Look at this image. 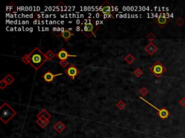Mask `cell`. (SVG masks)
Wrapping results in <instances>:
<instances>
[{"label": "cell", "instance_id": "9a60e30c", "mask_svg": "<svg viewBox=\"0 0 185 138\" xmlns=\"http://www.w3.org/2000/svg\"><path fill=\"white\" fill-rule=\"evenodd\" d=\"M36 123L41 128L44 129L50 123V121H49V120H46L44 118H39L36 120Z\"/></svg>", "mask_w": 185, "mask_h": 138}, {"label": "cell", "instance_id": "ba28073f", "mask_svg": "<svg viewBox=\"0 0 185 138\" xmlns=\"http://www.w3.org/2000/svg\"><path fill=\"white\" fill-rule=\"evenodd\" d=\"M100 12L102 14H113L115 12L113 10V7L108 1H105L100 6Z\"/></svg>", "mask_w": 185, "mask_h": 138}, {"label": "cell", "instance_id": "6da1fadb", "mask_svg": "<svg viewBox=\"0 0 185 138\" xmlns=\"http://www.w3.org/2000/svg\"><path fill=\"white\" fill-rule=\"evenodd\" d=\"M21 61L25 64H30L33 69L38 71L46 63L48 59L41 49L36 47L30 53L25 55L21 58Z\"/></svg>", "mask_w": 185, "mask_h": 138}, {"label": "cell", "instance_id": "4316f807", "mask_svg": "<svg viewBox=\"0 0 185 138\" xmlns=\"http://www.w3.org/2000/svg\"><path fill=\"white\" fill-rule=\"evenodd\" d=\"M179 105L181 106L182 107L184 108L185 107V97H183V98H182L179 101Z\"/></svg>", "mask_w": 185, "mask_h": 138}, {"label": "cell", "instance_id": "9c48e42d", "mask_svg": "<svg viewBox=\"0 0 185 138\" xmlns=\"http://www.w3.org/2000/svg\"><path fill=\"white\" fill-rule=\"evenodd\" d=\"M56 57L59 59L60 61H67L69 58H76V55H72L69 54L66 49L62 48V49L59 50L57 53H56Z\"/></svg>", "mask_w": 185, "mask_h": 138}, {"label": "cell", "instance_id": "5bb4252c", "mask_svg": "<svg viewBox=\"0 0 185 138\" xmlns=\"http://www.w3.org/2000/svg\"><path fill=\"white\" fill-rule=\"evenodd\" d=\"M52 117V115L46 111L44 109H42L39 112V114H37V119L39 118H44L46 120H50V118Z\"/></svg>", "mask_w": 185, "mask_h": 138}, {"label": "cell", "instance_id": "d4e9b609", "mask_svg": "<svg viewBox=\"0 0 185 138\" xmlns=\"http://www.w3.org/2000/svg\"><path fill=\"white\" fill-rule=\"evenodd\" d=\"M59 63L62 68H64V69H67V67L69 65V63L67 61H60L59 62Z\"/></svg>", "mask_w": 185, "mask_h": 138}, {"label": "cell", "instance_id": "8fae6325", "mask_svg": "<svg viewBox=\"0 0 185 138\" xmlns=\"http://www.w3.org/2000/svg\"><path fill=\"white\" fill-rule=\"evenodd\" d=\"M145 50L150 55V56H153L156 51L158 50V46L154 44L153 42H150L148 45L145 47Z\"/></svg>", "mask_w": 185, "mask_h": 138}, {"label": "cell", "instance_id": "d6986e66", "mask_svg": "<svg viewBox=\"0 0 185 138\" xmlns=\"http://www.w3.org/2000/svg\"><path fill=\"white\" fill-rule=\"evenodd\" d=\"M133 74L137 77V78H140V77L144 74V72L141 69L137 68V69L133 71Z\"/></svg>", "mask_w": 185, "mask_h": 138}, {"label": "cell", "instance_id": "3957f363", "mask_svg": "<svg viewBox=\"0 0 185 138\" xmlns=\"http://www.w3.org/2000/svg\"><path fill=\"white\" fill-rule=\"evenodd\" d=\"M167 71V69L161 61H158L155 62L151 68L150 71L155 75L156 78H160L164 75V73Z\"/></svg>", "mask_w": 185, "mask_h": 138}, {"label": "cell", "instance_id": "52a82bcc", "mask_svg": "<svg viewBox=\"0 0 185 138\" xmlns=\"http://www.w3.org/2000/svg\"><path fill=\"white\" fill-rule=\"evenodd\" d=\"M170 20H171V18L168 17V14L166 13H161L158 17L154 19V21L161 27H165L166 24H168Z\"/></svg>", "mask_w": 185, "mask_h": 138}, {"label": "cell", "instance_id": "cb8c5ba5", "mask_svg": "<svg viewBox=\"0 0 185 138\" xmlns=\"http://www.w3.org/2000/svg\"><path fill=\"white\" fill-rule=\"evenodd\" d=\"M102 18L105 20V21H107V20H110V19H114V15L113 14H102L101 15Z\"/></svg>", "mask_w": 185, "mask_h": 138}, {"label": "cell", "instance_id": "ffe728a7", "mask_svg": "<svg viewBox=\"0 0 185 138\" xmlns=\"http://www.w3.org/2000/svg\"><path fill=\"white\" fill-rule=\"evenodd\" d=\"M126 104H125L124 101H123L122 100H120V101H118L116 104V107L119 109V110H123L126 107Z\"/></svg>", "mask_w": 185, "mask_h": 138}, {"label": "cell", "instance_id": "44dd1931", "mask_svg": "<svg viewBox=\"0 0 185 138\" xmlns=\"http://www.w3.org/2000/svg\"><path fill=\"white\" fill-rule=\"evenodd\" d=\"M139 93L141 94V96H142V97H145L148 95V93H149V91H148V88H145V87H142V88L140 89Z\"/></svg>", "mask_w": 185, "mask_h": 138}, {"label": "cell", "instance_id": "484cf974", "mask_svg": "<svg viewBox=\"0 0 185 138\" xmlns=\"http://www.w3.org/2000/svg\"><path fill=\"white\" fill-rule=\"evenodd\" d=\"M8 84H7V82H6L4 80V78L3 79H1V81H0V88L1 89H4V88H7V86H8Z\"/></svg>", "mask_w": 185, "mask_h": 138}, {"label": "cell", "instance_id": "603a6c76", "mask_svg": "<svg viewBox=\"0 0 185 138\" xmlns=\"http://www.w3.org/2000/svg\"><path fill=\"white\" fill-rule=\"evenodd\" d=\"M176 23H177V25L179 26V27H182L184 24V19H183L182 17H179V18H177V20H176Z\"/></svg>", "mask_w": 185, "mask_h": 138}, {"label": "cell", "instance_id": "7a4b0ae2", "mask_svg": "<svg viewBox=\"0 0 185 138\" xmlns=\"http://www.w3.org/2000/svg\"><path fill=\"white\" fill-rule=\"evenodd\" d=\"M0 111H1L0 119L4 124H7L17 114V111H14L7 103H4L1 106Z\"/></svg>", "mask_w": 185, "mask_h": 138}, {"label": "cell", "instance_id": "8992f818", "mask_svg": "<svg viewBox=\"0 0 185 138\" xmlns=\"http://www.w3.org/2000/svg\"><path fill=\"white\" fill-rule=\"evenodd\" d=\"M65 73L71 80H75L77 75L80 73V70L74 64H70L65 70Z\"/></svg>", "mask_w": 185, "mask_h": 138}, {"label": "cell", "instance_id": "277c9868", "mask_svg": "<svg viewBox=\"0 0 185 138\" xmlns=\"http://www.w3.org/2000/svg\"><path fill=\"white\" fill-rule=\"evenodd\" d=\"M100 27L95 25L93 23H85L84 25L83 30V33L87 37H96V31L99 30Z\"/></svg>", "mask_w": 185, "mask_h": 138}, {"label": "cell", "instance_id": "e0dca14e", "mask_svg": "<svg viewBox=\"0 0 185 138\" xmlns=\"http://www.w3.org/2000/svg\"><path fill=\"white\" fill-rule=\"evenodd\" d=\"M4 80L7 82V84L10 86L14 81V78L11 75V74L8 73L5 77H4Z\"/></svg>", "mask_w": 185, "mask_h": 138}, {"label": "cell", "instance_id": "4fadbf2b", "mask_svg": "<svg viewBox=\"0 0 185 138\" xmlns=\"http://www.w3.org/2000/svg\"><path fill=\"white\" fill-rule=\"evenodd\" d=\"M54 130H56L58 133H61L65 130L66 128V126L65 124L62 123V121H58L56 124H54V125L53 126Z\"/></svg>", "mask_w": 185, "mask_h": 138}, {"label": "cell", "instance_id": "83f0119b", "mask_svg": "<svg viewBox=\"0 0 185 138\" xmlns=\"http://www.w3.org/2000/svg\"><path fill=\"white\" fill-rule=\"evenodd\" d=\"M106 138H109V137H106Z\"/></svg>", "mask_w": 185, "mask_h": 138}, {"label": "cell", "instance_id": "2e32d148", "mask_svg": "<svg viewBox=\"0 0 185 138\" xmlns=\"http://www.w3.org/2000/svg\"><path fill=\"white\" fill-rule=\"evenodd\" d=\"M124 61H126L128 64L130 65L132 64L134 61H135L136 58H135V56H132V54H128L127 56L124 58Z\"/></svg>", "mask_w": 185, "mask_h": 138}, {"label": "cell", "instance_id": "7c38bea8", "mask_svg": "<svg viewBox=\"0 0 185 138\" xmlns=\"http://www.w3.org/2000/svg\"><path fill=\"white\" fill-rule=\"evenodd\" d=\"M74 35H75V33L71 32L69 29H65V31H64L63 33L60 35L59 37H62L65 42H68L69 40H70L71 37Z\"/></svg>", "mask_w": 185, "mask_h": 138}, {"label": "cell", "instance_id": "7402d4cb", "mask_svg": "<svg viewBox=\"0 0 185 138\" xmlns=\"http://www.w3.org/2000/svg\"><path fill=\"white\" fill-rule=\"evenodd\" d=\"M146 37L150 42H153L155 38H156V36H155V35L153 33H149L148 34V35H147Z\"/></svg>", "mask_w": 185, "mask_h": 138}, {"label": "cell", "instance_id": "5b68a950", "mask_svg": "<svg viewBox=\"0 0 185 138\" xmlns=\"http://www.w3.org/2000/svg\"><path fill=\"white\" fill-rule=\"evenodd\" d=\"M140 99L142 100L144 102H145L146 104H148V105H150L151 107H152L153 108L155 109L157 111H158V117H159L161 119V120H166V119H167L168 117H169L170 112L168 111V110L166 108H165V107H163V108H161V109H158V107H156L155 106H154L153 104H151V102H149V101H148L147 100H145L142 97H140Z\"/></svg>", "mask_w": 185, "mask_h": 138}, {"label": "cell", "instance_id": "30bf717a", "mask_svg": "<svg viewBox=\"0 0 185 138\" xmlns=\"http://www.w3.org/2000/svg\"><path fill=\"white\" fill-rule=\"evenodd\" d=\"M62 75V73H59L56 74H53L51 71H48L47 72L45 73L43 75H42V78L47 83H51L54 80V78L56 76H59V75Z\"/></svg>", "mask_w": 185, "mask_h": 138}, {"label": "cell", "instance_id": "ac0fdd59", "mask_svg": "<svg viewBox=\"0 0 185 138\" xmlns=\"http://www.w3.org/2000/svg\"><path fill=\"white\" fill-rule=\"evenodd\" d=\"M46 55V57L47 58L48 61H52L55 57H56V54H55L52 50H49L46 53H45Z\"/></svg>", "mask_w": 185, "mask_h": 138}]
</instances>
